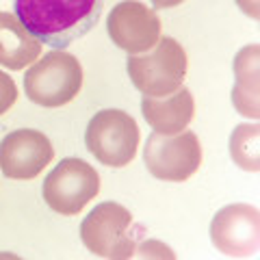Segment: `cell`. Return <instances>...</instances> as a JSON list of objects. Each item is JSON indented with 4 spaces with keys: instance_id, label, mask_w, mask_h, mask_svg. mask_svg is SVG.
Returning a JSON list of instances; mask_svg holds the SVG:
<instances>
[{
    "instance_id": "2",
    "label": "cell",
    "mask_w": 260,
    "mask_h": 260,
    "mask_svg": "<svg viewBox=\"0 0 260 260\" xmlns=\"http://www.w3.org/2000/svg\"><path fill=\"white\" fill-rule=\"evenodd\" d=\"M83 87V65L70 52L52 50L24 74V91L32 104L59 109L70 104Z\"/></svg>"
},
{
    "instance_id": "4",
    "label": "cell",
    "mask_w": 260,
    "mask_h": 260,
    "mask_svg": "<svg viewBox=\"0 0 260 260\" xmlns=\"http://www.w3.org/2000/svg\"><path fill=\"white\" fill-rule=\"evenodd\" d=\"M135 219L117 202H102L80 223V239L95 256L124 260L135 256Z\"/></svg>"
},
{
    "instance_id": "8",
    "label": "cell",
    "mask_w": 260,
    "mask_h": 260,
    "mask_svg": "<svg viewBox=\"0 0 260 260\" xmlns=\"http://www.w3.org/2000/svg\"><path fill=\"white\" fill-rule=\"evenodd\" d=\"M113 44L128 54L148 52L160 39V20L154 9L139 0H121L107 18Z\"/></svg>"
},
{
    "instance_id": "16",
    "label": "cell",
    "mask_w": 260,
    "mask_h": 260,
    "mask_svg": "<svg viewBox=\"0 0 260 260\" xmlns=\"http://www.w3.org/2000/svg\"><path fill=\"white\" fill-rule=\"evenodd\" d=\"M135 256H148V258H176V254L172 249H167L162 243H158V241H145V243H141V247L139 249H135Z\"/></svg>"
},
{
    "instance_id": "1",
    "label": "cell",
    "mask_w": 260,
    "mask_h": 260,
    "mask_svg": "<svg viewBox=\"0 0 260 260\" xmlns=\"http://www.w3.org/2000/svg\"><path fill=\"white\" fill-rule=\"evenodd\" d=\"M104 0H13V13L42 44L65 50L91 30Z\"/></svg>"
},
{
    "instance_id": "11",
    "label": "cell",
    "mask_w": 260,
    "mask_h": 260,
    "mask_svg": "<svg viewBox=\"0 0 260 260\" xmlns=\"http://www.w3.org/2000/svg\"><path fill=\"white\" fill-rule=\"evenodd\" d=\"M141 113L148 119V124L154 128V133L160 135H178L191 124L195 102L191 91L184 85L176 89L174 93L165 98H150L143 95Z\"/></svg>"
},
{
    "instance_id": "13",
    "label": "cell",
    "mask_w": 260,
    "mask_h": 260,
    "mask_svg": "<svg viewBox=\"0 0 260 260\" xmlns=\"http://www.w3.org/2000/svg\"><path fill=\"white\" fill-rule=\"evenodd\" d=\"M258 61L260 48L258 44H249L241 48L234 56V87H232V102L241 115L249 119H258Z\"/></svg>"
},
{
    "instance_id": "7",
    "label": "cell",
    "mask_w": 260,
    "mask_h": 260,
    "mask_svg": "<svg viewBox=\"0 0 260 260\" xmlns=\"http://www.w3.org/2000/svg\"><path fill=\"white\" fill-rule=\"evenodd\" d=\"M148 172L167 182H184L202 165V145L198 135L182 130L178 135L152 133L143 148Z\"/></svg>"
},
{
    "instance_id": "12",
    "label": "cell",
    "mask_w": 260,
    "mask_h": 260,
    "mask_svg": "<svg viewBox=\"0 0 260 260\" xmlns=\"http://www.w3.org/2000/svg\"><path fill=\"white\" fill-rule=\"evenodd\" d=\"M42 54V42L32 37L15 13L0 11V65L7 70H24Z\"/></svg>"
},
{
    "instance_id": "6",
    "label": "cell",
    "mask_w": 260,
    "mask_h": 260,
    "mask_svg": "<svg viewBox=\"0 0 260 260\" xmlns=\"http://www.w3.org/2000/svg\"><path fill=\"white\" fill-rule=\"evenodd\" d=\"M42 193L48 208L72 217L78 215L100 193V176L87 160L70 156L46 176Z\"/></svg>"
},
{
    "instance_id": "15",
    "label": "cell",
    "mask_w": 260,
    "mask_h": 260,
    "mask_svg": "<svg viewBox=\"0 0 260 260\" xmlns=\"http://www.w3.org/2000/svg\"><path fill=\"white\" fill-rule=\"evenodd\" d=\"M15 100H18V87H15V80L0 70V115H5V113L15 104Z\"/></svg>"
},
{
    "instance_id": "17",
    "label": "cell",
    "mask_w": 260,
    "mask_h": 260,
    "mask_svg": "<svg viewBox=\"0 0 260 260\" xmlns=\"http://www.w3.org/2000/svg\"><path fill=\"white\" fill-rule=\"evenodd\" d=\"M237 5H239V9L249 15L251 20H258L260 18V7H258V0H237Z\"/></svg>"
},
{
    "instance_id": "9",
    "label": "cell",
    "mask_w": 260,
    "mask_h": 260,
    "mask_svg": "<svg viewBox=\"0 0 260 260\" xmlns=\"http://www.w3.org/2000/svg\"><path fill=\"white\" fill-rule=\"evenodd\" d=\"M52 158V143L39 130L20 128L0 141V169L11 180H32Z\"/></svg>"
},
{
    "instance_id": "10",
    "label": "cell",
    "mask_w": 260,
    "mask_h": 260,
    "mask_svg": "<svg viewBox=\"0 0 260 260\" xmlns=\"http://www.w3.org/2000/svg\"><path fill=\"white\" fill-rule=\"evenodd\" d=\"M210 241L228 256L245 258L258 251L260 215L256 206L228 204L210 221Z\"/></svg>"
},
{
    "instance_id": "14",
    "label": "cell",
    "mask_w": 260,
    "mask_h": 260,
    "mask_svg": "<svg viewBox=\"0 0 260 260\" xmlns=\"http://www.w3.org/2000/svg\"><path fill=\"white\" fill-rule=\"evenodd\" d=\"M258 124H241L232 130L230 137V156L241 169L256 174L260 169L258 160Z\"/></svg>"
},
{
    "instance_id": "3",
    "label": "cell",
    "mask_w": 260,
    "mask_h": 260,
    "mask_svg": "<svg viewBox=\"0 0 260 260\" xmlns=\"http://www.w3.org/2000/svg\"><path fill=\"white\" fill-rule=\"evenodd\" d=\"M186 52L174 37H162L145 54H128L126 70L133 85L143 95L165 98L184 85Z\"/></svg>"
},
{
    "instance_id": "18",
    "label": "cell",
    "mask_w": 260,
    "mask_h": 260,
    "mask_svg": "<svg viewBox=\"0 0 260 260\" xmlns=\"http://www.w3.org/2000/svg\"><path fill=\"white\" fill-rule=\"evenodd\" d=\"M150 3L156 7V9H172V7L182 5L184 0H150Z\"/></svg>"
},
{
    "instance_id": "5",
    "label": "cell",
    "mask_w": 260,
    "mask_h": 260,
    "mask_svg": "<svg viewBox=\"0 0 260 260\" xmlns=\"http://www.w3.org/2000/svg\"><path fill=\"white\" fill-rule=\"evenodd\" d=\"M139 126L121 109L95 113L85 130V145L107 167H126L139 148Z\"/></svg>"
}]
</instances>
